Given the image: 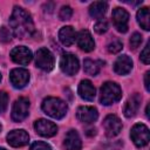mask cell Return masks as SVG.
I'll list each match as a JSON object with an SVG mask.
<instances>
[{
	"label": "cell",
	"instance_id": "cell-1",
	"mask_svg": "<svg viewBox=\"0 0 150 150\" xmlns=\"http://www.w3.org/2000/svg\"><path fill=\"white\" fill-rule=\"evenodd\" d=\"M9 25L15 36L19 39H26L34 32V22L28 12L21 7H14L9 18Z\"/></svg>",
	"mask_w": 150,
	"mask_h": 150
},
{
	"label": "cell",
	"instance_id": "cell-2",
	"mask_svg": "<svg viewBox=\"0 0 150 150\" xmlns=\"http://www.w3.org/2000/svg\"><path fill=\"white\" fill-rule=\"evenodd\" d=\"M67 103L59 97H47L42 102V110L48 116L60 120L67 114Z\"/></svg>",
	"mask_w": 150,
	"mask_h": 150
},
{
	"label": "cell",
	"instance_id": "cell-3",
	"mask_svg": "<svg viewBox=\"0 0 150 150\" xmlns=\"http://www.w3.org/2000/svg\"><path fill=\"white\" fill-rule=\"evenodd\" d=\"M122 97V90L121 87L115 82H105L101 87L100 93V102L104 105H110L117 101H120Z\"/></svg>",
	"mask_w": 150,
	"mask_h": 150
},
{
	"label": "cell",
	"instance_id": "cell-4",
	"mask_svg": "<svg viewBox=\"0 0 150 150\" xmlns=\"http://www.w3.org/2000/svg\"><path fill=\"white\" fill-rule=\"evenodd\" d=\"M130 137L136 146L142 148V146L146 145L149 143V138H150L148 127L142 123L135 124L130 131Z\"/></svg>",
	"mask_w": 150,
	"mask_h": 150
},
{
	"label": "cell",
	"instance_id": "cell-5",
	"mask_svg": "<svg viewBox=\"0 0 150 150\" xmlns=\"http://www.w3.org/2000/svg\"><path fill=\"white\" fill-rule=\"evenodd\" d=\"M35 64L45 71H50L54 68V56L50 50L47 48L38 49L35 55Z\"/></svg>",
	"mask_w": 150,
	"mask_h": 150
},
{
	"label": "cell",
	"instance_id": "cell-6",
	"mask_svg": "<svg viewBox=\"0 0 150 150\" xmlns=\"http://www.w3.org/2000/svg\"><path fill=\"white\" fill-rule=\"evenodd\" d=\"M29 100L27 97H19L12 108V118L15 122H21L28 116Z\"/></svg>",
	"mask_w": 150,
	"mask_h": 150
},
{
	"label": "cell",
	"instance_id": "cell-7",
	"mask_svg": "<svg viewBox=\"0 0 150 150\" xmlns=\"http://www.w3.org/2000/svg\"><path fill=\"white\" fill-rule=\"evenodd\" d=\"M79 60L74 54H64L60 60V68L66 75H75L79 71Z\"/></svg>",
	"mask_w": 150,
	"mask_h": 150
},
{
	"label": "cell",
	"instance_id": "cell-8",
	"mask_svg": "<svg viewBox=\"0 0 150 150\" xmlns=\"http://www.w3.org/2000/svg\"><path fill=\"white\" fill-rule=\"evenodd\" d=\"M112 22L115 28L121 32L125 33L128 30V22H129V13L121 7H116L112 11Z\"/></svg>",
	"mask_w": 150,
	"mask_h": 150
},
{
	"label": "cell",
	"instance_id": "cell-9",
	"mask_svg": "<svg viewBox=\"0 0 150 150\" xmlns=\"http://www.w3.org/2000/svg\"><path fill=\"white\" fill-rule=\"evenodd\" d=\"M103 128L108 137L117 136L122 130V122L116 115H108L103 121Z\"/></svg>",
	"mask_w": 150,
	"mask_h": 150
},
{
	"label": "cell",
	"instance_id": "cell-10",
	"mask_svg": "<svg viewBox=\"0 0 150 150\" xmlns=\"http://www.w3.org/2000/svg\"><path fill=\"white\" fill-rule=\"evenodd\" d=\"M34 129L39 135H41L43 137H53L57 132L56 124L48 120H45V118L36 120L34 123Z\"/></svg>",
	"mask_w": 150,
	"mask_h": 150
},
{
	"label": "cell",
	"instance_id": "cell-11",
	"mask_svg": "<svg viewBox=\"0 0 150 150\" xmlns=\"http://www.w3.org/2000/svg\"><path fill=\"white\" fill-rule=\"evenodd\" d=\"M9 80L14 88L21 89L26 84H28L29 73H28V70H26L23 68H14L9 74Z\"/></svg>",
	"mask_w": 150,
	"mask_h": 150
},
{
	"label": "cell",
	"instance_id": "cell-12",
	"mask_svg": "<svg viewBox=\"0 0 150 150\" xmlns=\"http://www.w3.org/2000/svg\"><path fill=\"white\" fill-rule=\"evenodd\" d=\"M29 136L23 129H15L7 134V142L11 146L20 148L28 143Z\"/></svg>",
	"mask_w": 150,
	"mask_h": 150
},
{
	"label": "cell",
	"instance_id": "cell-13",
	"mask_svg": "<svg viewBox=\"0 0 150 150\" xmlns=\"http://www.w3.org/2000/svg\"><path fill=\"white\" fill-rule=\"evenodd\" d=\"M32 57V52L25 46H19L11 50V59L18 64H28Z\"/></svg>",
	"mask_w": 150,
	"mask_h": 150
},
{
	"label": "cell",
	"instance_id": "cell-14",
	"mask_svg": "<svg viewBox=\"0 0 150 150\" xmlns=\"http://www.w3.org/2000/svg\"><path fill=\"white\" fill-rule=\"evenodd\" d=\"M76 116H77V120L80 122L86 123V124H91L97 120L98 112H97L96 108H94V107L83 105V107H80L77 109Z\"/></svg>",
	"mask_w": 150,
	"mask_h": 150
},
{
	"label": "cell",
	"instance_id": "cell-15",
	"mask_svg": "<svg viewBox=\"0 0 150 150\" xmlns=\"http://www.w3.org/2000/svg\"><path fill=\"white\" fill-rule=\"evenodd\" d=\"M76 41H77V46L80 47V49L84 52H91L95 48L94 39L90 32L87 29H82L79 32V34L76 35Z\"/></svg>",
	"mask_w": 150,
	"mask_h": 150
},
{
	"label": "cell",
	"instance_id": "cell-16",
	"mask_svg": "<svg viewBox=\"0 0 150 150\" xmlns=\"http://www.w3.org/2000/svg\"><path fill=\"white\" fill-rule=\"evenodd\" d=\"M141 101H142V97L138 93H135L132 96H130L128 98V101L125 102V105H124V109H123V112L127 117H132L136 115V112L138 111L139 109V105H141Z\"/></svg>",
	"mask_w": 150,
	"mask_h": 150
},
{
	"label": "cell",
	"instance_id": "cell-17",
	"mask_svg": "<svg viewBox=\"0 0 150 150\" xmlns=\"http://www.w3.org/2000/svg\"><path fill=\"white\" fill-rule=\"evenodd\" d=\"M132 68V60L128 55L118 56L114 63V71L118 75H125L130 73Z\"/></svg>",
	"mask_w": 150,
	"mask_h": 150
},
{
	"label": "cell",
	"instance_id": "cell-18",
	"mask_svg": "<svg viewBox=\"0 0 150 150\" xmlns=\"http://www.w3.org/2000/svg\"><path fill=\"white\" fill-rule=\"evenodd\" d=\"M63 145L66 148V150H81L82 146V142L80 138V135L76 130H69L64 137V142Z\"/></svg>",
	"mask_w": 150,
	"mask_h": 150
},
{
	"label": "cell",
	"instance_id": "cell-19",
	"mask_svg": "<svg viewBox=\"0 0 150 150\" xmlns=\"http://www.w3.org/2000/svg\"><path fill=\"white\" fill-rule=\"evenodd\" d=\"M95 87L89 80H82L79 84V95L86 101H94L95 98Z\"/></svg>",
	"mask_w": 150,
	"mask_h": 150
},
{
	"label": "cell",
	"instance_id": "cell-20",
	"mask_svg": "<svg viewBox=\"0 0 150 150\" xmlns=\"http://www.w3.org/2000/svg\"><path fill=\"white\" fill-rule=\"evenodd\" d=\"M59 39H60V41L63 46L69 47L75 42L76 33H75V30L71 26H64L59 32Z\"/></svg>",
	"mask_w": 150,
	"mask_h": 150
},
{
	"label": "cell",
	"instance_id": "cell-21",
	"mask_svg": "<svg viewBox=\"0 0 150 150\" xmlns=\"http://www.w3.org/2000/svg\"><path fill=\"white\" fill-rule=\"evenodd\" d=\"M107 8H108V4L107 2H103V1H95L90 5L89 7V14L91 18L94 19H101L105 12H107Z\"/></svg>",
	"mask_w": 150,
	"mask_h": 150
},
{
	"label": "cell",
	"instance_id": "cell-22",
	"mask_svg": "<svg viewBox=\"0 0 150 150\" xmlns=\"http://www.w3.org/2000/svg\"><path fill=\"white\" fill-rule=\"evenodd\" d=\"M137 21L143 29L145 30L150 29V14L148 7H143L137 12Z\"/></svg>",
	"mask_w": 150,
	"mask_h": 150
},
{
	"label": "cell",
	"instance_id": "cell-23",
	"mask_svg": "<svg viewBox=\"0 0 150 150\" xmlns=\"http://www.w3.org/2000/svg\"><path fill=\"white\" fill-rule=\"evenodd\" d=\"M83 64H84V71H86L87 74L93 75V76H95V75L98 74V71H100V66H98V62H97V61H93V60L87 59V60H84Z\"/></svg>",
	"mask_w": 150,
	"mask_h": 150
},
{
	"label": "cell",
	"instance_id": "cell-24",
	"mask_svg": "<svg viewBox=\"0 0 150 150\" xmlns=\"http://www.w3.org/2000/svg\"><path fill=\"white\" fill-rule=\"evenodd\" d=\"M108 28H109V23H108L107 20H103V19L98 20V21L95 23V26H94L95 32L98 33V34H103V33H105V32L108 30Z\"/></svg>",
	"mask_w": 150,
	"mask_h": 150
},
{
	"label": "cell",
	"instance_id": "cell-25",
	"mask_svg": "<svg viewBox=\"0 0 150 150\" xmlns=\"http://www.w3.org/2000/svg\"><path fill=\"white\" fill-rule=\"evenodd\" d=\"M122 48H123V43H122V41L118 40V39L114 40L112 42H110V43L108 45V50H109V53H111V54H116V53L121 52Z\"/></svg>",
	"mask_w": 150,
	"mask_h": 150
},
{
	"label": "cell",
	"instance_id": "cell-26",
	"mask_svg": "<svg viewBox=\"0 0 150 150\" xmlns=\"http://www.w3.org/2000/svg\"><path fill=\"white\" fill-rule=\"evenodd\" d=\"M73 15V9L69 6H62L59 13V18L61 20H69Z\"/></svg>",
	"mask_w": 150,
	"mask_h": 150
},
{
	"label": "cell",
	"instance_id": "cell-27",
	"mask_svg": "<svg viewBox=\"0 0 150 150\" xmlns=\"http://www.w3.org/2000/svg\"><path fill=\"white\" fill-rule=\"evenodd\" d=\"M8 105V95L6 91H0V114H2Z\"/></svg>",
	"mask_w": 150,
	"mask_h": 150
},
{
	"label": "cell",
	"instance_id": "cell-28",
	"mask_svg": "<svg viewBox=\"0 0 150 150\" xmlns=\"http://www.w3.org/2000/svg\"><path fill=\"white\" fill-rule=\"evenodd\" d=\"M142 43V35L139 33H134L130 38V46L132 49H136Z\"/></svg>",
	"mask_w": 150,
	"mask_h": 150
},
{
	"label": "cell",
	"instance_id": "cell-29",
	"mask_svg": "<svg viewBox=\"0 0 150 150\" xmlns=\"http://www.w3.org/2000/svg\"><path fill=\"white\" fill-rule=\"evenodd\" d=\"M29 150H52L50 145L47 144L46 142H41V141H38V142H34L32 145H30V149Z\"/></svg>",
	"mask_w": 150,
	"mask_h": 150
},
{
	"label": "cell",
	"instance_id": "cell-30",
	"mask_svg": "<svg viewBox=\"0 0 150 150\" xmlns=\"http://www.w3.org/2000/svg\"><path fill=\"white\" fill-rule=\"evenodd\" d=\"M141 61L145 64H149L150 62V55H149V43H146V46L144 47L143 52L141 53Z\"/></svg>",
	"mask_w": 150,
	"mask_h": 150
},
{
	"label": "cell",
	"instance_id": "cell-31",
	"mask_svg": "<svg viewBox=\"0 0 150 150\" xmlns=\"http://www.w3.org/2000/svg\"><path fill=\"white\" fill-rule=\"evenodd\" d=\"M0 39H1L4 42H7V41L11 40V33H9V30H8L6 27H2V28L0 29Z\"/></svg>",
	"mask_w": 150,
	"mask_h": 150
},
{
	"label": "cell",
	"instance_id": "cell-32",
	"mask_svg": "<svg viewBox=\"0 0 150 150\" xmlns=\"http://www.w3.org/2000/svg\"><path fill=\"white\" fill-rule=\"evenodd\" d=\"M122 143L121 142H112L109 144H105L103 146V150H121Z\"/></svg>",
	"mask_w": 150,
	"mask_h": 150
},
{
	"label": "cell",
	"instance_id": "cell-33",
	"mask_svg": "<svg viewBox=\"0 0 150 150\" xmlns=\"http://www.w3.org/2000/svg\"><path fill=\"white\" fill-rule=\"evenodd\" d=\"M149 75H150L149 71H146L145 75H144V86H145V89H146L148 91L150 90V87H149Z\"/></svg>",
	"mask_w": 150,
	"mask_h": 150
},
{
	"label": "cell",
	"instance_id": "cell-34",
	"mask_svg": "<svg viewBox=\"0 0 150 150\" xmlns=\"http://www.w3.org/2000/svg\"><path fill=\"white\" fill-rule=\"evenodd\" d=\"M145 115H146V117H149V104L146 105V110H145Z\"/></svg>",
	"mask_w": 150,
	"mask_h": 150
},
{
	"label": "cell",
	"instance_id": "cell-35",
	"mask_svg": "<svg viewBox=\"0 0 150 150\" xmlns=\"http://www.w3.org/2000/svg\"><path fill=\"white\" fill-rule=\"evenodd\" d=\"M1 129H2V127H1V124H0V131H1Z\"/></svg>",
	"mask_w": 150,
	"mask_h": 150
},
{
	"label": "cell",
	"instance_id": "cell-36",
	"mask_svg": "<svg viewBox=\"0 0 150 150\" xmlns=\"http://www.w3.org/2000/svg\"><path fill=\"white\" fill-rule=\"evenodd\" d=\"M0 150H6V149H4V148H0Z\"/></svg>",
	"mask_w": 150,
	"mask_h": 150
},
{
	"label": "cell",
	"instance_id": "cell-37",
	"mask_svg": "<svg viewBox=\"0 0 150 150\" xmlns=\"http://www.w3.org/2000/svg\"><path fill=\"white\" fill-rule=\"evenodd\" d=\"M0 80H1V75H0Z\"/></svg>",
	"mask_w": 150,
	"mask_h": 150
}]
</instances>
